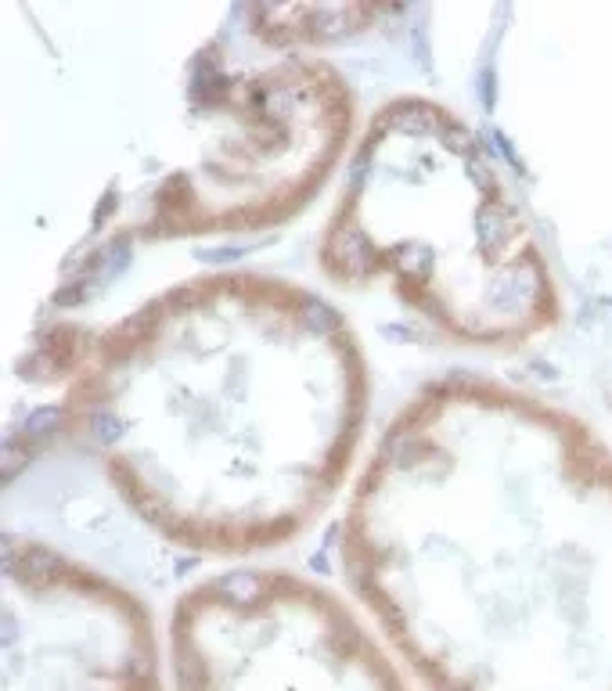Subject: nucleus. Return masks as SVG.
<instances>
[{"mask_svg":"<svg viewBox=\"0 0 612 691\" xmlns=\"http://www.w3.org/2000/svg\"><path fill=\"white\" fill-rule=\"evenodd\" d=\"M357 331L299 281L220 270L83 346L72 436L127 508L199 554H256L328 512L367 422Z\"/></svg>","mask_w":612,"mask_h":691,"instance_id":"nucleus-2","label":"nucleus"},{"mask_svg":"<svg viewBox=\"0 0 612 691\" xmlns=\"http://www.w3.org/2000/svg\"><path fill=\"white\" fill-rule=\"evenodd\" d=\"M353 91L325 58L281 51L260 66L202 69L188 105V152L155 180L149 242L235 238L306 209L353 148Z\"/></svg>","mask_w":612,"mask_h":691,"instance_id":"nucleus-4","label":"nucleus"},{"mask_svg":"<svg viewBox=\"0 0 612 691\" xmlns=\"http://www.w3.org/2000/svg\"><path fill=\"white\" fill-rule=\"evenodd\" d=\"M177 691H411L361 616L289 570H227L169 620Z\"/></svg>","mask_w":612,"mask_h":691,"instance_id":"nucleus-5","label":"nucleus"},{"mask_svg":"<svg viewBox=\"0 0 612 691\" xmlns=\"http://www.w3.org/2000/svg\"><path fill=\"white\" fill-rule=\"evenodd\" d=\"M339 562L425 691H612V447L558 403L422 386L353 483Z\"/></svg>","mask_w":612,"mask_h":691,"instance_id":"nucleus-1","label":"nucleus"},{"mask_svg":"<svg viewBox=\"0 0 612 691\" xmlns=\"http://www.w3.org/2000/svg\"><path fill=\"white\" fill-rule=\"evenodd\" d=\"M317 267L342 289H386L469 350H519L562 320L548 249L490 144L422 94L393 97L364 122Z\"/></svg>","mask_w":612,"mask_h":691,"instance_id":"nucleus-3","label":"nucleus"},{"mask_svg":"<svg viewBox=\"0 0 612 691\" xmlns=\"http://www.w3.org/2000/svg\"><path fill=\"white\" fill-rule=\"evenodd\" d=\"M0 691H166L149 609L44 540H4Z\"/></svg>","mask_w":612,"mask_h":691,"instance_id":"nucleus-6","label":"nucleus"}]
</instances>
